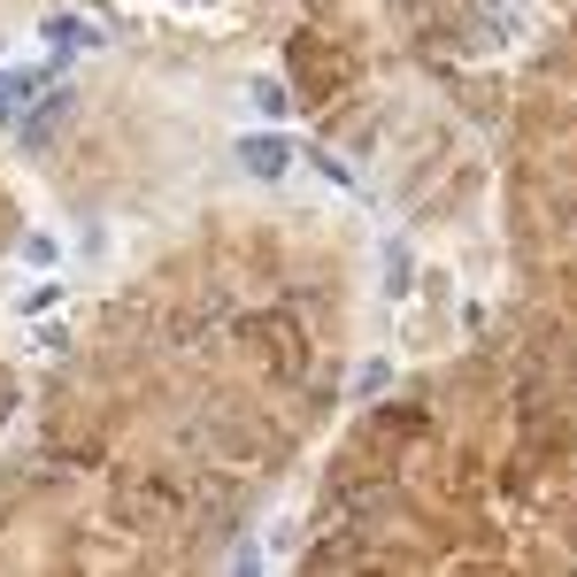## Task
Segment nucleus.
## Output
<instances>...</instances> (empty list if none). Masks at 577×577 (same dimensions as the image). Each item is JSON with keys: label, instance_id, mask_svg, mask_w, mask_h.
<instances>
[{"label": "nucleus", "instance_id": "7ed1b4c3", "mask_svg": "<svg viewBox=\"0 0 577 577\" xmlns=\"http://www.w3.org/2000/svg\"><path fill=\"white\" fill-rule=\"evenodd\" d=\"M255 109H262V116H286V109H292L286 85H278V78H262V85H255Z\"/></svg>", "mask_w": 577, "mask_h": 577}, {"label": "nucleus", "instance_id": "f03ea898", "mask_svg": "<svg viewBox=\"0 0 577 577\" xmlns=\"http://www.w3.org/2000/svg\"><path fill=\"white\" fill-rule=\"evenodd\" d=\"M47 39H54V47H93V23H85V16H54Z\"/></svg>", "mask_w": 577, "mask_h": 577}, {"label": "nucleus", "instance_id": "f257e3e1", "mask_svg": "<svg viewBox=\"0 0 577 577\" xmlns=\"http://www.w3.org/2000/svg\"><path fill=\"white\" fill-rule=\"evenodd\" d=\"M239 162H247L255 177H286V146H278V140H247V146H239Z\"/></svg>", "mask_w": 577, "mask_h": 577}]
</instances>
